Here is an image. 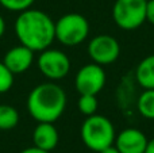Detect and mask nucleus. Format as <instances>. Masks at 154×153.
<instances>
[{"label": "nucleus", "instance_id": "obj_19", "mask_svg": "<svg viewBox=\"0 0 154 153\" xmlns=\"http://www.w3.org/2000/svg\"><path fill=\"white\" fill-rule=\"evenodd\" d=\"M20 153H50V152L43 151V149H39V148H37V146H30V148L23 149Z\"/></svg>", "mask_w": 154, "mask_h": 153}, {"label": "nucleus", "instance_id": "obj_2", "mask_svg": "<svg viewBox=\"0 0 154 153\" xmlns=\"http://www.w3.org/2000/svg\"><path fill=\"white\" fill-rule=\"evenodd\" d=\"M66 107V94L54 81L35 86L27 96V111L37 122L54 123L61 118Z\"/></svg>", "mask_w": 154, "mask_h": 153}, {"label": "nucleus", "instance_id": "obj_13", "mask_svg": "<svg viewBox=\"0 0 154 153\" xmlns=\"http://www.w3.org/2000/svg\"><path fill=\"white\" fill-rule=\"evenodd\" d=\"M137 108L143 118L154 119V88L145 89L137 100Z\"/></svg>", "mask_w": 154, "mask_h": 153}, {"label": "nucleus", "instance_id": "obj_8", "mask_svg": "<svg viewBox=\"0 0 154 153\" xmlns=\"http://www.w3.org/2000/svg\"><path fill=\"white\" fill-rule=\"evenodd\" d=\"M88 56L92 62L99 65H109L119 58L120 45L116 38L108 34L93 37L88 43Z\"/></svg>", "mask_w": 154, "mask_h": 153}, {"label": "nucleus", "instance_id": "obj_4", "mask_svg": "<svg viewBox=\"0 0 154 153\" xmlns=\"http://www.w3.org/2000/svg\"><path fill=\"white\" fill-rule=\"evenodd\" d=\"M56 39L64 46H77L82 43L89 35V23L87 18L77 12L62 15L54 23Z\"/></svg>", "mask_w": 154, "mask_h": 153}, {"label": "nucleus", "instance_id": "obj_15", "mask_svg": "<svg viewBox=\"0 0 154 153\" xmlns=\"http://www.w3.org/2000/svg\"><path fill=\"white\" fill-rule=\"evenodd\" d=\"M77 107H79L80 113L85 117L96 114L99 107V102L96 95H80L79 102H77Z\"/></svg>", "mask_w": 154, "mask_h": 153}, {"label": "nucleus", "instance_id": "obj_17", "mask_svg": "<svg viewBox=\"0 0 154 153\" xmlns=\"http://www.w3.org/2000/svg\"><path fill=\"white\" fill-rule=\"evenodd\" d=\"M35 0H0V5L12 12H22L31 8Z\"/></svg>", "mask_w": 154, "mask_h": 153}, {"label": "nucleus", "instance_id": "obj_5", "mask_svg": "<svg viewBox=\"0 0 154 153\" xmlns=\"http://www.w3.org/2000/svg\"><path fill=\"white\" fill-rule=\"evenodd\" d=\"M147 0H116L112 7V19L122 30H135L146 22Z\"/></svg>", "mask_w": 154, "mask_h": 153}, {"label": "nucleus", "instance_id": "obj_9", "mask_svg": "<svg viewBox=\"0 0 154 153\" xmlns=\"http://www.w3.org/2000/svg\"><path fill=\"white\" fill-rule=\"evenodd\" d=\"M147 141L143 132L135 127H127L116 134L114 145L120 153H145Z\"/></svg>", "mask_w": 154, "mask_h": 153}, {"label": "nucleus", "instance_id": "obj_12", "mask_svg": "<svg viewBox=\"0 0 154 153\" xmlns=\"http://www.w3.org/2000/svg\"><path fill=\"white\" fill-rule=\"evenodd\" d=\"M135 79L143 89L154 88V54H149L137 65Z\"/></svg>", "mask_w": 154, "mask_h": 153}, {"label": "nucleus", "instance_id": "obj_11", "mask_svg": "<svg viewBox=\"0 0 154 153\" xmlns=\"http://www.w3.org/2000/svg\"><path fill=\"white\" fill-rule=\"evenodd\" d=\"M60 136L58 130L51 122H38L32 132V142L34 146L43 151L51 152L58 145Z\"/></svg>", "mask_w": 154, "mask_h": 153}, {"label": "nucleus", "instance_id": "obj_6", "mask_svg": "<svg viewBox=\"0 0 154 153\" xmlns=\"http://www.w3.org/2000/svg\"><path fill=\"white\" fill-rule=\"evenodd\" d=\"M37 67L46 79L57 81L68 76L70 70V60L62 50L48 48L38 56Z\"/></svg>", "mask_w": 154, "mask_h": 153}, {"label": "nucleus", "instance_id": "obj_16", "mask_svg": "<svg viewBox=\"0 0 154 153\" xmlns=\"http://www.w3.org/2000/svg\"><path fill=\"white\" fill-rule=\"evenodd\" d=\"M14 73L4 65V62H0V94L8 92L14 86Z\"/></svg>", "mask_w": 154, "mask_h": 153}, {"label": "nucleus", "instance_id": "obj_10", "mask_svg": "<svg viewBox=\"0 0 154 153\" xmlns=\"http://www.w3.org/2000/svg\"><path fill=\"white\" fill-rule=\"evenodd\" d=\"M34 53L35 52L26 48L24 45L14 46L4 54L3 62L14 75L24 73L30 69V67L34 62Z\"/></svg>", "mask_w": 154, "mask_h": 153}, {"label": "nucleus", "instance_id": "obj_7", "mask_svg": "<svg viewBox=\"0 0 154 153\" xmlns=\"http://www.w3.org/2000/svg\"><path fill=\"white\" fill-rule=\"evenodd\" d=\"M107 81L106 70L95 62L85 64L76 73L75 88L80 95H97Z\"/></svg>", "mask_w": 154, "mask_h": 153}, {"label": "nucleus", "instance_id": "obj_22", "mask_svg": "<svg viewBox=\"0 0 154 153\" xmlns=\"http://www.w3.org/2000/svg\"><path fill=\"white\" fill-rule=\"evenodd\" d=\"M4 33H5V20H4V18L0 15V38L4 35Z\"/></svg>", "mask_w": 154, "mask_h": 153}, {"label": "nucleus", "instance_id": "obj_3", "mask_svg": "<svg viewBox=\"0 0 154 153\" xmlns=\"http://www.w3.org/2000/svg\"><path fill=\"white\" fill-rule=\"evenodd\" d=\"M80 136L88 149L93 152H100L109 145H114L116 132L107 117L93 114L85 118L81 125Z\"/></svg>", "mask_w": 154, "mask_h": 153}, {"label": "nucleus", "instance_id": "obj_21", "mask_svg": "<svg viewBox=\"0 0 154 153\" xmlns=\"http://www.w3.org/2000/svg\"><path fill=\"white\" fill-rule=\"evenodd\" d=\"M145 153H154V138L147 141V146L145 149Z\"/></svg>", "mask_w": 154, "mask_h": 153}, {"label": "nucleus", "instance_id": "obj_1", "mask_svg": "<svg viewBox=\"0 0 154 153\" xmlns=\"http://www.w3.org/2000/svg\"><path fill=\"white\" fill-rule=\"evenodd\" d=\"M56 22L41 10L29 8L19 12L14 23V31L20 42L32 52L50 48L56 39Z\"/></svg>", "mask_w": 154, "mask_h": 153}, {"label": "nucleus", "instance_id": "obj_18", "mask_svg": "<svg viewBox=\"0 0 154 153\" xmlns=\"http://www.w3.org/2000/svg\"><path fill=\"white\" fill-rule=\"evenodd\" d=\"M146 20L154 26V0H147L146 4Z\"/></svg>", "mask_w": 154, "mask_h": 153}, {"label": "nucleus", "instance_id": "obj_14", "mask_svg": "<svg viewBox=\"0 0 154 153\" xmlns=\"http://www.w3.org/2000/svg\"><path fill=\"white\" fill-rule=\"evenodd\" d=\"M18 123V110L10 105H0V130H11Z\"/></svg>", "mask_w": 154, "mask_h": 153}, {"label": "nucleus", "instance_id": "obj_20", "mask_svg": "<svg viewBox=\"0 0 154 153\" xmlns=\"http://www.w3.org/2000/svg\"><path fill=\"white\" fill-rule=\"evenodd\" d=\"M99 153H120V152L118 151V148L115 145H109V146H107V148H104L103 151H100Z\"/></svg>", "mask_w": 154, "mask_h": 153}]
</instances>
